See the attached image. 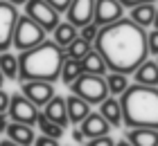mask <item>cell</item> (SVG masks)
<instances>
[{
  "label": "cell",
  "mask_w": 158,
  "mask_h": 146,
  "mask_svg": "<svg viewBox=\"0 0 158 146\" xmlns=\"http://www.w3.org/2000/svg\"><path fill=\"white\" fill-rule=\"evenodd\" d=\"M93 49L104 58L106 70L120 72V74H131L149 56L147 32L145 27L135 25L131 18L122 16L115 23L97 29Z\"/></svg>",
  "instance_id": "obj_1"
},
{
  "label": "cell",
  "mask_w": 158,
  "mask_h": 146,
  "mask_svg": "<svg viewBox=\"0 0 158 146\" xmlns=\"http://www.w3.org/2000/svg\"><path fill=\"white\" fill-rule=\"evenodd\" d=\"M18 56V79L20 81H59L61 63L66 54L54 41H43L36 47L25 49Z\"/></svg>",
  "instance_id": "obj_2"
},
{
  "label": "cell",
  "mask_w": 158,
  "mask_h": 146,
  "mask_svg": "<svg viewBox=\"0 0 158 146\" xmlns=\"http://www.w3.org/2000/svg\"><path fill=\"white\" fill-rule=\"evenodd\" d=\"M122 124L127 128H154L158 130V88L152 85H127L120 94Z\"/></svg>",
  "instance_id": "obj_3"
},
{
  "label": "cell",
  "mask_w": 158,
  "mask_h": 146,
  "mask_svg": "<svg viewBox=\"0 0 158 146\" xmlns=\"http://www.w3.org/2000/svg\"><path fill=\"white\" fill-rule=\"evenodd\" d=\"M45 38H48V32L41 25H36L30 16H20L18 14L16 27H14V36H11V47H16L18 52H25V49L36 47Z\"/></svg>",
  "instance_id": "obj_4"
},
{
  "label": "cell",
  "mask_w": 158,
  "mask_h": 146,
  "mask_svg": "<svg viewBox=\"0 0 158 146\" xmlns=\"http://www.w3.org/2000/svg\"><path fill=\"white\" fill-rule=\"evenodd\" d=\"M70 92L90 106H97L99 101L109 97V88H106L104 77H97V74H79L70 83Z\"/></svg>",
  "instance_id": "obj_5"
},
{
  "label": "cell",
  "mask_w": 158,
  "mask_h": 146,
  "mask_svg": "<svg viewBox=\"0 0 158 146\" xmlns=\"http://www.w3.org/2000/svg\"><path fill=\"white\" fill-rule=\"evenodd\" d=\"M25 16H30L34 23L41 25L48 34L61 23V14L56 9H52L45 0H27L25 2Z\"/></svg>",
  "instance_id": "obj_6"
},
{
  "label": "cell",
  "mask_w": 158,
  "mask_h": 146,
  "mask_svg": "<svg viewBox=\"0 0 158 146\" xmlns=\"http://www.w3.org/2000/svg\"><path fill=\"white\" fill-rule=\"evenodd\" d=\"M39 110L32 104L27 97L23 94H9V104H7V117L11 121H18V124H27V126H34L36 124V117H39Z\"/></svg>",
  "instance_id": "obj_7"
},
{
  "label": "cell",
  "mask_w": 158,
  "mask_h": 146,
  "mask_svg": "<svg viewBox=\"0 0 158 146\" xmlns=\"http://www.w3.org/2000/svg\"><path fill=\"white\" fill-rule=\"evenodd\" d=\"M18 20V9L7 0H0V52L11 49V36Z\"/></svg>",
  "instance_id": "obj_8"
},
{
  "label": "cell",
  "mask_w": 158,
  "mask_h": 146,
  "mask_svg": "<svg viewBox=\"0 0 158 146\" xmlns=\"http://www.w3.org/2000/svg\"><path fill=\"white\" fill-rule=\"evenodd\" d=\"M20 94L27 97L36 108H43L54 97V83H48V81H20Z\"/></svg>",
  "instance_id": "obj_9"
},
{
  "label": "cell",
  "mask_w": 158,
  "mask_h": 146,
  "mask_svg": "<svg viewBox=\"0 0 158 146\" xmlns=\"http://www.w3.org/2000/svg\"><path fill=\"white\" fill-rule=\"evenodd\" d=\"M124 14V7H122L118 0H95V9H93V23L97 27L111 25L115 20L122 18Z\"/></svg>",
  "instance_id": "obj_10"
},
{
  "label": "cell",
  "mask_w": 158,
  "mask_h": 146,
  "mask_svg": "<svg viewBox=\"0 0 158 146\" xmlns=\"http://www.w3.org/2000/svg\"><path fill=\"white\" fill-rule=\"evenodd\" d=\"M111 124L104 119L99 112H88L84 117L81 121H79V130H81L84 140H93V137H99V135H109L111 133Z\"/></svg>",
  "instance_id": "obj_11"
},
{
  "label": "cell",
  "mask_w": 158,
  "mask_h": 146,
  "mask_svg": "<svg viewBox=\"0 0 158 146\" xmlns=\"http://www.w3.org/2000/svg\"><path fill=\"white\" fill-rule=\"evenodd\" d=\"M93 9H95V0H73L68 7V23L75 25L77 29L93 23Z\"/></svg>",
  "instance_id": "obj_12"
},
{
  "label": "cell",
  "mask_w": 158,
  "mask_h": 146,
  "mask_svg": "<svg viewBox=\"0 0 158 146\" xmlns=\"http://www.w3.org/2000/svg\"><path fill=\"white\" fill-rule=\"evenodd\" d=\"M41 112L48 117L50 121H54V124H59V126H68V112H66V99L59 97V94H54L52 99L48 101L45 106L41 108Z\"/></svg>",
  "instance_id": "obj_13"
},
{
  "label": "cell",
  "mask_w": 158,
  "mask_h": 146,
  "mask_svg": "<svg viewBox=\"0 0 158 146\" xmlns=\"http://www.w3.org/2000/svg\"><path fill=\"white\" fill-rule=\"evenodd\" d=\"M7 133V140L16 142L20 146H32L34 140H36V135H34V128L27 126V124H18V121H9L5 128Z\"/></svg>",
  "instance_id": "obj_14"
},
{
  "label": "cell",
  "mask_w": 158,
  "mask_h": 146,
  "mask_svg": "<svg viewBox=\"0 0 158 146\" xmlns=\"http://www.w3.org/2000/svg\"><path fill=\"white\" fill-rule=\"evenodd\" d=\"M133 79H135V83H140V85H152V88H158V63L156 61H142L138 68H135L133 72Z\"/></svg>",
  "instance_id": "obj_15"
},
{
  "label": "cell",
  "mask_w": 158,
  "mask_h": 146,
  "mask_svg": "<svg viewBox=\"0 0 158 146\" xmlns=\"http://www.w3.org/2000/svg\"><path fill=\"white\" fill-rule=\"evenodd\" d=\"M127 142L131 146H158V130H154V128H129Z\"/></svg>",
  "instance_id": "obj_16"
},
{
  "label": "cell",
  "mask_w": 158,
  "mask_h": 146,
  "mask_svg": "<svg viewBox=\"0 0 158 146\" xmlns=\"http://www.w3.org/2000/svg\"><path fill=\"white\" fill-rule=\"evenodd\" d=\"M97 106H99V115H102L113 128L122 126V108H120V101L115 97H106L104 101H99Z\"/></svg>",
  "instance_id": "obj_17"
},
{
  "label": "cell",
  "mask_w": 158,
  "mask_h": 146,
  "mask_svg": "<svg viewBox=\"0 0 158 146\" xmlns=\"http://www.w3.org/2000/svg\"><path fill=\"white\" fill-rule=\"evenodd\" d=\"M79 65H81V72H84V74H97V77H104L106 72H109V70H106L104 58L99 56L93 47L86 52V56L79 61Z\"/></svg>",
  "instance_id": "obj_18"
},
{
  "label": "cell",
  "mask_w": 158,
  "mask_h": 146,
  "mask_svg": "<svg viewBox=\"0 0 158 146\" xmlns=\"http://www.w3.org/2000/svg\"><path fill=\"white\" fill-rule=\"evenodd\" d=\"M66 112H68V121L79 124L86 115L90 112V104H86L84 99L70 94V97H66Z\"/></svg>",
  "instance_id": "obj_19"
},
{
  "label": "cell",
  "mask_w": 158,
  "mask_h": 146,
  "mask_svg": "<svg viewBox=\"0 0 158 146\" xmlns=\"http://www.w3.org/2000/svg\"><path fill=\"white\" fill-rule=\"evenodd\" d=\"M75 38H77V27L70 25L68 20H66V23H59V25L52 29V41H54L61 49H66Z\"/></svg>",
  "instance_id": "obj_20"
},
{
  "label": "cell",
  "mask_w": 158,
  "mask_h": 146,
  "mask_svg": "<svg viewBox=\"0 0 158 146\" xmlns=\"http://www.w3.org/2000/svg\"><path fill=\"white\" fill-rule=\"evenodd\" d=\"M154 14H156V7L154 2H142V5H135L131 7V18L135 25H140V27H149L154 23Z\"/></svg>",
  "instance_id": "obj_21"
},
{
  "label": "cell",
  "mask_w": 158,
  "mask_h": 146,
  "mask_svg": "<svg viewBox=\"0 0 158 146\" xmlns=\"http://www.w3.org/2000/svg\"><path fill=\"white\" fill-rule=\"evenodd\" d=\"M79 74H84L81 72V65H79V61H75V58H63V63H61V72H59V79L66 85H70L75 81V79L79 77Z\"/></svg>",
  "instance_id": "obj_22"
},
{
  "label": "cell",
  "mask_w": 158,
  "mask_h": 146,
  "mask_svg": "<svg viewBox=\"0 0 158 146\" xmlns=\"http://www.w3.org/2000/svg\"><path fill=\"white\" fill-rule=\"evenodd\" d=\"M0 72L5 74V79H18V56L7 52H0Z\"/></svg>",
  "instance_id": "obj_23"
},
{
  "label": "cell",
  "mask_w": 158,
  "mask_h": 146,
  "mask_svg": "<svg viewBox=\"0 0 158 146\" xmlns=\"http://www.w3.org/2000/svg\"><path fill=\"white\" fill-rule=\"evenodd\" d=\"M34 126H39V128H41V133H43V135H48V137H52V140H61V137H63V128L59 126V124L50 121L41 110H39V117H36V124H34Z\"/></svg>",
  "instance_id": "obj_24"
},
{
  "label": "cell",
  "mask_w": 158,
  "mask_h": 146,
  "mask_svg": "<svg viewBox=\"0 0 158 146\" xmlns=\"http://www.w3.org/2000/svg\"><path fill=\"white\" fill-rule=\"evenodd\" d=\"M106 88H109V94H122L127 90V74H120V72H111V74H104Z\"/></svg>",
  "instance_id": "obj_25"
},
{
  "label": "cell",
  "mask_w": 158,
  "mask_h": 146,
  "mask_svg": "<svg viewBox=\"0 0 158 146\" xmlns=\"http://www.w3.org/2000/svg\"><path fill=\"white\" fill-rule=\"evenodd\" d=\"M90 47H93L90 43H86V41H81V38L77 36V38H75L73 43H70V45H68L66 49H63V54H66L68 58H75V61H81V58L86 56V52H88Z\"/></svg>",
  "instance_id": "obj_26"
},
{
  "label": "cell",
  "mask_w": 158,
  "mask_h": 146,
  "mask_svg": "<svg viewBox=\"0 0 158 146\" xmlns=\"http://www.w3.org/2000/svg\"><path fill=\"white\" fill-rule=\"evenodd\" d=\"M97 29L99 27L95 23H88V25H84V27L77 29V36L81 41H86V43H90V45H93V41H95V36H97Z\"/></svg>",
  "instance_id": "obj_27"
},
{
  "label": "cell",
  "mask_w": 158,
  "mask_h": 146,
  "mask_svg": "<svg viewBox=\"0 0 158 146\" xmlns=\"http://www.w3.org/2000/svg\"><path fill=\"white\" fill-rule=\"evenodd\" d=\"M147 52L158 56V29H154V32L147 34Z\"/></svg>",
  "instance_id": "obj_28"
},
{
  "label": "cell",
  "mask_w": 158,
  "mask_h": 146,
  "mask_svg": "<svg viewBox=\"0 0 158 146\" xmlns=\"http://www.w3.org/2000/svg\"><path fill=\"white\" fill-rule=\"evenodd\" d=\"M86 146H115V140H113L111 135H99V137H93L88 140Z\"/></svg>",
  "instance_id": "obj_29"
},
{
  "label": "cell",
  "mask_w": 158,
  "mask_h": 146,
  "mask_svg": "<svg viewBox=\"0 0 158 146\" xmlns=\"http://www.w3.org/2000/svg\"><path fill=\"white\" fill-rule=\"evenodd\" d=\"M45 2L52 7V9H56L59 14H66L68 11V7H70V2H73V0H45Z\"/></svg>",
  "instance_id": "obj_30"
},
{
  "label": "cell",
  "mask_w": 158,
  "mask_h": 146,
  "mask_svg": "<svg viewBox=\"0 0 158 146\" xmlns=\"http://www.w3.org/2000/svg\"><path fill=\"white\" fill-rule=\"evenodd\" d=\"M32 146H59V140H52V137H48V135H41L34 140Z\"/></svg>",
  "instance_id": "obj_31"
},
{
  "label": "cell",
  "mask_w": 158,
  "mask_h": 146,
  "mask_svg": "<svg viewBox=\"0 0 158 146\" xmlns=\"http://www.w3.org/2000/svg\"><path fill=\"white\" fill-rule=\"evenodd\" d=\"M7 104H9V94L0 88V112H7Z\"/></svg>",
  "instance_id": "obj_32"
},
{
  "label": "cell",
  "mask_w": 158,
  "mask_h": 146,
  "mask_svg": "<svg viewBox=\"0 0 158 146\" xmlns=\"http://www.w3.org/2000/svg\"><path fill=\"white\" fill-rule=\"evenodd\" d=\"M122 7H135V5H142V2H156V0H118Z\"/></svg>",
  "instance_id": "obj_33"
},
{
  "label": "cell",
  "mask_w": 158,
  "mask_h": 146,
  "mask_svg": "<svg viewBox=\"0 0 158 146\" xmlns=\"http://www.w3.org/2000/svg\"><path fill=\"white\" fill-rule=\"evenodd\" d=\"M7 124H9V117H7V112H0V133H5Z\"/></svg>",
  "instance_id": "obj_34"
},
{
  "label": "cell",
  "mask_w": 158,
  "mask_h": 146,
  "mask_svg": "<svg viewBox=\"0 0 158 146\" xmlns=\"http://www.w3.org/2000/svg\"><path fill=\"white\" fill-rule=\"evenodd\" d=\"M73 140H75L77 144H81V142H84V135H81V130H79V128L73 130Z\"/></svg>",
  "instance_id": "obj_35"
},
{
  "label": "cell",
  "mask_w": 158,
  "mask_h": 146,
  "mask_svg": "<svg viewBox=\"0 0 158 146\" xmlns=\"http://www.w3.org/2000/svg\"><path fill=\"white\" fill-rule=\"evenodd\" d=\"M0 146H20L16 142H11V140H5V142H0Z\"/></svg>",
  "instance_id": "obj_36"
},
{
  "label": "cell",
  "mask_w": 158,
  "mask_h": 146,
  "mask_svg": "<svg viewBox=\"0 0 158 146\" xmlns=\"http://www.w3.org/2000/svg\"><path fill=\"white\" fill-rule=\"evenodd\" d=\"M7 2H11L14 7H18V5H25V2H27V0H7Z\"/></svg>",
  "instance_id": "obj_37"
},
{
  "label": "cell",
  "mask_w": 158,
  "mask_h": 146,
  "mask_svg": "<svg viewBox=\"0 0 158 146\" xmlns=\"http://www.w3.org/2000/svg\"><path fill=\"white\" fill-rule=\"evenodd\" d=\"M156 29H158V9H156V14H154V23H152Z\"/></svg>",
  "instance_id": "obj_38"
},
{
  "label": "cell",
  "mask_w": 158,
  "mask_h": 146,
  "mask_svg": "<svg viewBox=\"0 0 158 146\" xmlns=\"http://www.w3.org/2000/svg\"><path fill=\"white\" fill-rule=\"evenodd\" d=\"M115 146H131V144H129L127 140H120V142H115Z\"/></svg>",
  "instance_id": "obj_39"
},
{
  "label": "cell",
  "mask_w": 158,
  "mask_h": 146,
  "mask_svg": "<svg viewBox=\"0 0 158 146\" xmlns=\"http://www.w3.org/2000/svg\"><path fill=\"white\" fill-rule=\"evenodd\" d=\"M2 83H5V74L0 72V88H2Z\"/></svg>",
  "instance_id": "obj_40"
},
{
  "label": "cell",
  "mask_w": 158,
  "mask_h": 146,
  "mask_svg": "<svg viewBox=\"0 0 158 146\" xmlns=\"http://www.w3.org/2000/svg\"><path fill=\"white\" fill-rule=\"evenodd\" d=\"M156 63H158V61H156Z\"/></svg>",
  "instance_id": "obj_41"
}]
</instances>
